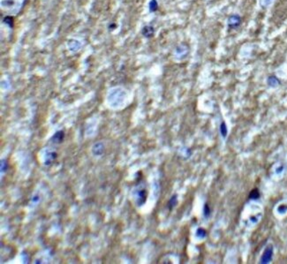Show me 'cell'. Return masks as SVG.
I'll return each mask as SVG.
<instances>
[{"label": "cell", "instance_id": "6da1fadb", "mask_svg": "<svg viewBox=\"0 0 287 264\" xmlns=\"http://www.w3.org/2000/svg\"><path fill=\"white\" fill-rule=\"evenodd\" d=\"M227 23H228L229 27H230V28H237L241 23V18L237 14L231 15V16L229 17V19L227 20Z\"/></svg>", "mask_w": 287, "mask_h": 264}, {"label": "cell", "instance_id": "7a4b0ae2", "mask_svg": "<svg viewBox=\"0 0 287 264\" xmlns=\"http://www.w3.org/2000/svg\"><path fill=\"white\" fill-rule=\"evenodd\" d=\"M272 255H273V249L271 247H269L264 251V253L262 256V259H261V263H269L272 259Z\"/></svg>", "mask_w": 287, "mask_h": 264}, {"label": "cell", "instance_id": "3957f363", "mask_svg": "<svg viewBox=\"0 0 287 264\" xmlns=\"http://www.w3.org/2000/svg\"><path fill=\"white\" fill-rule=\"evenodd\" d=\"M142 34L145 37H151L154 34V28L153 27L150 26H146L143 30H142Z\"/></svg>", "mask_w": 287, "mask_h": 264}, {"label": "cell", "instance_id": "277c9868", "mask_svg": "<svg viewBox=\"0 0 287 264\" xmlns=\"http://www.w3.org/2000/svg\"><path fill=\"white\" fill-rule=\"evenodd\" d=\"M187 50H188V48H187L186 46H185V45H180V46H178V47L176 49V53H177L178 55L183 56V55H185V54H186V53H187Z\"/></svg>", "mask_w": 287, "mask_h": 264}, {"label": "cell", "instance_id": "5b68a950", "mask_svg": "<svg viewBox=\"0 0 287 264\" xmlns=\"http://www.w3.org/2000/svg\"><path fill=\"white\" fill-rule=\"evenodd\" d=\"M268 84L271 87H276L279 84V80H278L277 77H274V76H271L268 79Z\"/></svg>", "mask_w": 287, "mask_h": 264}, {"label": "cell", "instance_id": "8992f818", "mask_svg": "<svg viewBox=\"0 0 287 264\" xmlns=\"http://www.w3.org/2000/svg\"><path fill=\"white\" fill-rule=\"evenodd\" d=\"M220 132H221V134H222V136H223L224 138H225V137H226L228 131H227L226 124H225V122H222V124L220 125Z\"/></svg>", "mask_w": 287, "mask_h": 264}, {"label": "cell", "instance_id": "52a82bcc", "mask_svg": "<svg viewBox=\"0 0 287 264\" xmlns=\"http://www.w3.org/2000/svg\"><path fill=\"white\" fill-rule=\"evenodd\" d=\"M158 7V3L157 0H151L149 2V10L150 12H156Z\"/></svg>", "mask_w": 287, "mask_h": 264}, {"label": "cell", "instance_id": "ba28073f", "mask_svg": "<svg viewBox=\"0 0 287 264\" xmlns=\"http://www.w3.org/2000/svg\"><path fill=\"white\" fill-rule=\"evenodd\" d=\"M63 138H64V132H61V131L56 132V134L53 137L55 142H60L63 140Z\"/></svg>", "mask_w": 287, "mask_h": 264}, {"label": "cell", "instance_id": "9c48e42d", "mask_svg": "<svg viewBox=\"0 0 287 264\" xmlns=\"http://www.w3.org/2000/svg\"><path fill=\"white\" fill-rule=\"evenodd\" d=\"M275 0H260V4L262 7H269L273 4Z\"/></svg>", "mask_w": 287, "mask_h": 264}, {"label": "cell", "instance_id": "30bf717a", "mask_svg": "<svg viewBox=\"0 0 287 264\" xmlns=\"http://www.w3.org/2000/svg\"><path fill=\"white\" fill-rule=\"evenodd\" d=\"M196 236L199 237V238H201V239L205 238L206 237V231L203 230V229H201V228L198 229L197 231H196Z\"/></svg>", "mask_w": 287, "mask_h": 264}, {"label": "cell", "instance_id": "8fae6325", "mask_svg": "<svg viewBox=\"0 0 287 264\" xmlns=\"http://www.w3.org/2000/svg\"><path fill=\"white\" fill-rule=\"evenodd\" d=\"M259 196H260V193H259V191L257 190V189H254V190H252V192L250 193V195H249V197L251 199H258L259 198Z\"/></svg>", "mask_w": 287, "mask_h": 264}, {"label": "cell", "instance_id": "7c38bea8", "mask_svg": "<svg viewBox=\"0 0 287 264\" xmlns=\"http://www.w3.org/2000/svg\"><path fill=\"white\" fill-rule=\"evenodd\" d=\"M209 214H210V209H209L208 204H205V206H204V216L206 217H208L209 216Z\"/></svg>", "mask_w": 287, "mask_h": 264}, {"label": "cell", "instance_id": "4fadbf2b", "mask_svg": "<svg viewBox=\"0 0 287 264\" xmlns=\"http://www.w3.org/2000/svg\"><path fill=\"white\" fill-rule=\"evenodd\" d=\"M176 203H177V196H176V195H174V196H172V198L171 199V200H170V202H169L170 208H172L173 206H175V204H176Z\"/></svg>", "mask_w": 287, "mask_h": 264}, {"label": "cell", "instance_id": "5bb4252c", "mask_svg": "<svg viewBox=\"0 0 287 264\" xmlns=\"http://www.w3.org/2000/svg\"><path fill=\"white\" fill-rule=\"evenodd\" d=\"M286 210H287V206H284V205H282V206H280V207L278 208V211H279L280 213H285Z\"/></svg>", "mask_w": 287, "mask_h": 264}]
</instances>
